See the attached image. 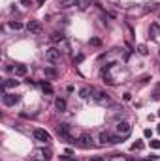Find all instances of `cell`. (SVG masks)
<instances>
[{"mask_svg":"<svg viewBox=\"0 0 160 161\" xmlns=\"http://www.w3.org/2000/svg\"><path fill=\"white\" fill-rule=\"evenodd\" d=\"M60 58H62V52H60V49H57V47H51V49L45 51V60H47V62L57 64Z\"/></svg>","mask_w":160,"mask_h":161,"instance_id":"obj_1","label":"cell"},{"mask_svg":"<svg viewBox=\"0 0 160 161\" xmlns=\"http://www.w3.org/2000/svg\"><path fill=\"white\" fill-rule=\"evenodd\" d=\"M2 101L6 107H13L19 103V96H15V94H8V92H2Z\"/></svg>","mask_w":160,"mask_h":161,"instance_id":"obj_2","label":"cell"},{"mask_svg":"<svg viewBox=\"0 0 160 161\" xmlns=\"http://www.w3.org/2000/svg\"><path fill=\"white\" fill-rule=\"evenodd\" d=\"M77 144H79L81 148H91V146H94L91 133H81V137L77 139Z\"/></svg>","mask_w":160,"mask_h":161,"instance_id":"obj_3","label":"cell"},{"mask_svg":"<svg viewBox=\"0 0 160 161\" xmlns=\"http://www.w3.org/2000/svg\"><path fill=\"white\" fill-rule=\"evenodd\" d=\"M34 139H36V141H40V142H49V141H51V135L47 133L45 129L38 127V129H34Z\"/></svg>","mask_w":160,"mask_h":161,"instance_id":"obj_4","label":"cell"},{"mask_svg":"<svg viewBox=\"0 0 160 161\" xmlns=\"http://www.w3.org/2000/svg\"><path fill=\"white\" fill-rule=\"evenodd\" d=\"M130 131H132V126H130L128 122H119V124H117V133H119L122 139L130 135Z\"/></svg>","mask_w":160,"mask_h":161,"instance_id":"obj_5","label":"cell"},{"mask_svg":"<svg viewBox=\"0 0 160 161\" xmlns=\"http://www.w3.org/2000/svg\"><path fill=\"white\" fill-rule=\"evenodd\" d=\"M41 28H44V26H41L40 21H28V25H27V30L30 34H40Z\"/></svg>","mask_w":160,"mask_h":161,"instance_id":"obj_6","label":"cell"},{"mask_svg":"<svg viewBox=\"0 0 160 161\" xmlns=\"http://www.w3.org/2000/svg\"><path fill=\"white\" fill-rule=\"evenodd\" d=\"M79 0H58V8L60 9H68L72 8V6H77Z\"/></svg>","mask_w":160,"mask_h":161,"instance_id":"obj_7","label":"cell"},{"mask_svg":"<svg viewBox=\"0 0 160 161\" xmlns=\"http://www.w3.org/2000/svg\"><path fill=\"white\" fill-rule=\"evenodd\" d=\"M15 75H19V77H25L27 73H28V68H27V66L25 64H15Z\"/></svg>","mask_w":160,"mask_h":161,"instance_id":"obj_8","label":"cell"},{"mask_svg":"<svg viewBox=\"0 0 160 161\" xmlns=\"http://www.w3.org/2000/svg\"><path fill=\"white\" fill-rule=\"evenodd\" d=\"M44 73H45L47 79H57V77H58V69H57V68H51V66H49V68L44 69Z\"/></svg>","mask_w":160,"mask_h":161,"instance_id":"obj_9","label":"cell"},{"mask_svg":"<svg viewBox=\"0 0 160 161\" xmlns=\"http://www.w3.org/2000/svg\"><path fill=\"white\" fill-rule=\"evenodd\" d=\"M55 107H57V111L64 112V111H66V107H68V103H66V99H64V98H57L55 99Z\"/></svg>","mask_w":160,"mask_h":161,"instance_id":"obj_10","label":"cell"},{"mask_svg":"<svg viewBox=\"0 0 160 161\" xmlns=\"http://www.w3.org/2000/svg\"><path fill=\"white\" fill-rule=\"evenodd\" d=\"M94 99H96L98 103H109V94H105V92H96Z\"/></svg>","mask_w":160,"mask_h":161,"instance_id":"obj_11","label":"cell"},{"mask_svg":"<svg viewBox=\"0 0 160 161\" xmlns=\"http://www.w3.org/2000/svg\"><path fill=\"white\" fill-rule=\"evenodd\" d=\"M17 85H19V81H15V79H6L4 85H2V92H6V88H15Z\"/></svg>","mask_w":160,"mask_h":161,"instance_id":"obj_12","label":"cell"},{"mask_svg":"<svg viewBox=\"0 0 160 161\" xmlns=\"http://www.w3.org/2000/svg\"><path fill=\"white\" fill-rule=\"evenodd\" d=\"M100 142H102V144H109L111 142V133L109 131H102V133H100Z\"/></svg>","mask_w":160,"mask_h":161,"instance_id":"obj_13","label":"cell"},{"mask_svg":"<svg viewBox=\"0 0 160 161\" xmlns=\"http://www.w3.org/2000/svg\"><path fill=\"white\" fill-rule=\"evenodd\" d=\"M92 92H94L92 88L85 86V88H81V90H79V98H81V99H87V98H88V94H92Z\"/></svg>","mask_w":160,"mask_h":161,"instance_id":"obj_14","label":"cell"},{"mask_svg":"<svg viewBox=\"0 0 160 161\" xmlns=\"http://www.w3.org/2000/svg\"><path fill=\"white\" fill-rule=\"evenodd\" d=\"M49 39L53 41V43H58V41H62V39H64V36H62L60 32H53V34L49 36Z\"/></svg>","mask_w":160,"mask_h":161,"instance_id":"obj_15","label":"cell"},{"mask_svg":"<svg viewBox=\"0 0 160 161\" xmlns=\"http://www.w3.org/2000/svg\"><path fill=\"white\" fill-rule=\"evenodd\" d=\"M41 88H44L45 94H53V86H51L49 81H44V82H41Z\"/></svg>","mask_w":160,"mask_h":161,"instance_id":"obj_16","label":"cell"},{"mask_svg":"<svg viewBox=\"0 0 160 161\" xmlns=\"http://www.w3.org/2000/svg\"><path fill=\"white\" fill-rule=\"evenodd\" d=\"M40 156H41V159H44V161H49L53 154H51V150H41V152H40Z\"/></svg>","mask_w":160,"mask_h":161,"instance_id":"obj_17","label":"cell"},{"mask_svg":"<svg viewBox=\"0 0 160 161\" xmlns=\"http://www.w3.org/2000/svg\"><path fill=\"white\" fill-rule=\"evenodd\" d=\"M88 6H91V0H79V2H77V8L79 9H87Z\"/></svg>","mask_w":160,"mask_h":161,"instance_id":"obj_18","label":"cell"},{"mask_svg":"<svg viewBox=\"0 0 160 161\" xmlns=\"http://www.w3.org/2000/svg\"><path fill=\"white\" fill-rule=\"evenodd\" d=\"M143 148H145V144L141 141H136L134 144H132V150H143Z\"/></svg>","mask_w":160,"mask_h":161,"instance_id":"obj_19","label":"cell"},{"mask_svg":"<svg viewBox=\"0 0 160 161\" xmlns=\"http://www.w3.org/2000/svg\"><path fill=\"white\" fill-rule=\"evenodd\" d=\"M10 28H13V30H21L23 25H21V23H17V21H10Z\"/></svg>","mask_w":160,"mask_h":161,"instance_id":"obj_20","label":"cell"},{"mask_svg":"<svg viewBox=\"0 0 160 161\" xmlns=\"http://www.w3.org/2000/svg\"><path fill=\"white\" fill-rule=\"evenodd\" d=\"M138 52H139L141 56H147V52H149V51H147V47L141 43V45H138Z\"/></svg>","mask_w":160,"mask_h":161,"instance_id":"obj_21","label":"cell"},{"mask_svg":"<svg viewBox=\"0 0 160 161\" xmlns=\"http://www.w3.org/2000/svg\"><path fill=\"white\" fill-rule=\"evenodd\" d=\"M149 32H151V38H156V36H155V34L158 32V25H153V26H151V30H149Z\"/></svg>","mask_w":160,"mask_h":161,"instance_id":"obj_22","label":"cell"},{"mask_svg":"<svg viewBox=\"0 0 160 161\" xmlns=\"http://www.w3.org/2000/svg\"><path fill=\"white\" fill-rule=\"evenodd\" d=\"M91 45H94V47H100V45H102V39L92 38V39H91Z\"/></svg>","mask_w":160,"mask_h":161,"instance_id":"obj_23","label":"cell"},{"mask_svg":"<svg viewBox=\"0 0 160 161\" xmlns=\"http://www.w3.org/2000/svg\"><path fill=\"white\" fill-rule=\"evenodd\" d=\"M151 148H155V150H160V141H151Z\"/></svg>","mask_w":160,"mask_h":161,"instance_id":"obj_24","label":"cell"},{"mask_svg":"<svg viewBox=\"0 0 160 161\" xmlns=\"http://www.w3.org/2000/svg\"><path fill=\"white\" fill-rule=\"evenodd\" d=\"M32 0H21V6H25V8H30Z\"/></svg>","mask_w":160,"mask_h":161,"instance_id":"obj_25","label":"cell"},{"mask_svg":"<svg viewBox=\"0 0 160 161\" xmlns=\"http://www.w3.org/2000/svg\"><path fill=\"white\" fill-rule=\"evenodd\" d=\"M81 60H83V55H77V56H75V58H74V64H79Z\"/></svg>","mask_w":160,"mask_h":161,"instance_id":"obj_26","label":"cell"},{"mask_svg":"<svg viewBox=\"0 0 160 161\" xmlns=\"http://www.w3.org/2000/svg\"><path fill=\"white\" fill-rule=\"evenodd\" d=\"M147 161H160V157H158V156H149V157H147Z\"/></svg>","mask_w":160,"mask_h":161,"instance_id":"obj_27","label":"cell"},{"mask_svg":"<svg viewBox=\"0 0 160 161\" xmlns=\"http://www.w3.org/2000/svg\"><path fill=\"white\" fill-rule=\"evenodd\" d=\"M91 161H104V157H100V156H94V157H91Z\"/></svg>","mask_w":160,"mask_h":161,"instance_id":"obj_28","label":"cell"},{"mask_svg":"<svg viewBox=\"0 0 160 161\" xmlns=\"http://www.w3.org/2000/svg\"><path fill=\"white\" fill-rule=\"evenodd\" d=\"M36 2H38V6H44V2H45V0H36Z\"/></svg>","mask_w":160,"mask_h":161,"instance_id":"obj_29","label":"cell"},{"mask_svg":"<svg viewBox=\"0 0 160 161\" xmlns=\"http://www.w3.org/2000/svg\"><path fill=\"white\" fill-rule=\"evenodd\" d=\"M128 161H136V159H132V157H128Z\"/></svg>","mask_w":160,"mask_h":161,"instance_id":"obj_30","label":"cell"},{"mask_svg":"<svg viewBox=\"0 0 160 161\" xmlns=\"http://www.w3.org/2000/svg\"><path fill=\"white\" fill-rule=\"evenodd\" d=\"M70 161H77V159H70Z\"/></svg>","mask_w":160,"mask_h":161,"instance_id":"obj_31","label":"cell"},{"mask_svg":"<svg viewBox=\"0 0 160 161\" xmlns=\"http://www.w3.org/2000/svg\"><path fill=\"white\" fill-rule=\"evenodd\" d=\"M158 133H160V126H158Z\"/></svg>","mask_w":160,"mask_h":161,"instance_id":"obj_32","label":"cell"},{"mask_svg":"<svg viewBox=\"0 0 160 161\" xmlns=\"http://www.w3.org/2000/svg\"><path fill=\"white\" fill-rule=\"evenodd\" d=\"M36 161H44V159H36Z\"/></svg>","mask_w":160,"mask_h":161,"instance_id":"obj_33","label":"cell"},{"mask_svg":"<svg viewBox=\"0 0 160 161\" xmlns=\"http://www.w3.org/2000/svg\"><path fill=\"white\" fill-rule=\"evenodd\" d=\"M158 116H160V111H158Z\"/></svg>","mask_w":160,"mask_h":161,"instance_id":"obj_34","label":"cell"}]
</instances>
